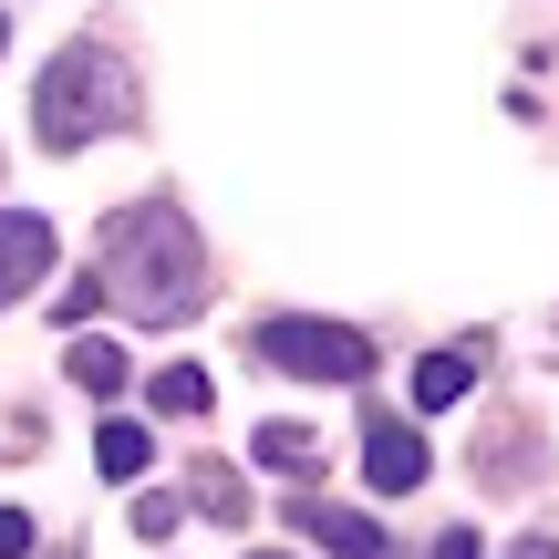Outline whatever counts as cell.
<instances>
[{"mask_svg": "<svg viewBox=\"0 0 559 559\" xmlns=\"http://www.w3.org/2000/svg\"><path fill=\"white\" fill-rule=\"evenodd\" d=\"M249 559H290V549H249Z\"/></svg>", "mask_w": 559, "mask_h": 559, "instance_id": "obj_18", "label": "cell"}, {"mask_svg": "<svg viewBox=\"0 0 559 559\" xmlns=\"http://www.w3.org/2000/svg\"><path fill=\"white\" fill-rule=\"evenodd\" d=\"M145 404H156V415H207V404H218V383H207V362H166L156 383H145Z\"/></svg>", "mask_w": 559, "mask_h": 559, "instance_id": "obj_11", "label": "cell"}, {"mask_svg": "<svg viewBox=\"0 0 559 559\" xmlns=\"http://www.w3.org/2000/svg\"><path fill=\"white\" fill-rule=\"evenodd\" d=\"M52 559H83V549H52Z\"/></svg>", "mask_w": 559, "mask_h": 559, "instance_id": "obj_20", "label": "cell"}, {"mask_svg": "<svg viewBox=\"0 0 559 559\" xmlns=\"http://www.w3.org/2000/svg\"><path fill=\"white\" fill-rule=\"evenodd\" d=\"M94 280L145 332H177L207 300V249H198V228H187L177 198H145V207H124V218H104V270Z\"/></svg>", "mask_w": 559, "mask_h": 559, "instance_id": "obj_1", "label": "cell"}, {"mask_svg": "<svg viewBox=\"0 0 559 559\" xmlns=\"http://www.w3.org/2000/svg\"><path fill=\"white\" fill-rule=\"evenodd\" d=\"M508 559H559V549L549 539H508Z\"/></svg>", "mask_w": 559, "mask_h": 559, "instance_id": "obj_17", "label": "cell"}, {"mask_svg": "<svg viewBox=\"0 0 559 559\" xmlns=\"http://www.w3.org/2000/svg\"><path fill=\"white\" fill-rule=\"evenodd\" d=\"M425 466H436V456H425V436H415V425H362V477H373L383 498H415V487H425Z\"/></svg>", "mask_w": 559, "mask_h": 559, "instance_id": "obj_5", "label": "cell"}, {"mask_svg": "<svg viewBox=\"0 0 559 559\" xmlns=\"http://www.w3.org/2000/svg\"><path fill=\"white\" fill-rule=\"evenodd\" d=\"M177 519H187L177 487H145V498H135V539H177Z\"/></svg>", "mask_w": 559, "mask_h": 559, "instance_id": "obj_14", "label": "cell"}, {"mask_svg": "<svg viewBox=\"0 0 559 559\" xmlns=\"http://www.w3.org/2000/svg\"><path fill=\"white\" fill-rule=\"evenodd\" d=\"M539 466H549V445L528 436V415H508L498 436L477 445V477H487V487H519V477H539Z\"/></svg>", "mask_w": 559, "mask_h": 559, "instance_id": "obj_9", "label": "cell"}, {"mask_svg": "<svg viewBox=\"0 0 559 559\" xmlns=\"http://www.w3.org/2000/svg\"><path fill=\"white\" fill-rule=\"evenodd\" d=\"M94 466H104V477H124V487H135L145 466H156V436H145V425H104V436H94Z\"/></svg>", "mask_w": 559, "mask_h": 559, "instance_id": "obj_13", "label": "cell"}, {"mask_svg": "<svg viewBox=\"0 0 559 559\" xmlns=\"http://www.w3.org/2000/svg\"><path fill=\"white\" fill-rule=\"evenodd\" d=\"M177 498L198 508V519H218V528H239V519H249V477H239L228 456H198V466H187V487H177Z\"/></svg>", "mask_w": 559, "mask_h": 559, "instance_id": "obj_7", "label": "cell"}, {"mask_svg": "<svg viewBox=\"0 0 559 559\" xmlns=\"http://www.w3.org/2000/svg\"><path fill=\"white\" fill-rule=\"evenodd\" d=\"M280 519L300 528V539H321V549H342V559H383V528L362 519V508H321V498H290Z\"/></svg>", "mask_w": 559, "mask_h": 559, "instance_id": "obj_6", "label": "cell"}, {"mask_svg": "<svg viewBox=\"0 0 559 559\" xmlns=\"http://www.w3.org/2000/svg\"><path fill=\"white\" fill-rule=\"evenodd\" d=\"M477 342H456V353H425L415 362V404H425V415H445V404H466V394H477Z\"/></svg>", "mask_w": 559, "mask_h": 559, "instance_id": "obj_8", "label": "cell"}, {"mask_svg": "<svg viewBox=\"0 0 559 559\" xmlns=\"http://www.w3.org/2000/svg\"><path fill=\"white\" fill-rule=\"evenodd\" d=\"M62 373H73L83 394H104V404H115V394H124V342H104V332H73V353H62Z\"/></svg>", "mask_w": 559, "mask_h": 559, "instance_id": "obj_10", "label": "cell"}, {"mask_svg": "<svg viewBox=\"0 0 559 559\" xmlns=\"http://www.w3.org/2000/svg\"><path fill=\"white\" fill-rule=\"evenodd\" d=\"M425 559H477V528H445V539L425 549Z\"/></svg>", "mask_w": 559, "mask_h": 559, "instance_id": "obj_16", "label": "cell"}, {"mask_svg": "<svg viewBox=\"0 0 559 559\" xmlns=\"http://www.w3.org/2000/svg\"><path fill=\"white\" fill-rule=\"evenodd\" d=\"M41 270H52V218L0 207V311H11L21 290H41Z\"/></svg>", "mask_w": 559, "mask_h": 559, "instance_id": "obj_4", "label": "cell"}, {"mask_svg": "<svg viewBox=\"0 0 559 559\" xmlns=\"http://www.w3.org/2000/svg\"><path fill=\"white\" fill-rule=\"evenodd\" d=\"M0 559H32V508H0Z\"/></svg>", "mask_w": 559, "mask_h": 559, "instance_id": "obj_15", "label": "cell"}, {"mask_svg": "<svg viewBox=\"0 0 559 559\" xmlns=\"http://www.w3.org/2000/svg\"><path fill=\"white\" fill-rule=\"evenodd\" d=\"M124 115H135V83H124V62L104 52V41H73V52L41 62V83H32V135L52 145V156L115 135Z\"/></svg>", "mask_w": 559, "mask_h": 559, "instance_id": "obj_2", "label": "cell"}, {"mask_svg": "<svg viewBox=\"0 0 559 559\" xmlns=\"http://www.w3.org/2000/svg\"><path fill=\"white\" fill-rule=\"evenodd\" d=\"M0 52H11V21H0Z\"/></svg>", "mask_w": 559, "mask_h": 559, "instance_id": "obj_19", "label": "cell"}, {"mask_svg": "<svg viewBox=\"0 0 559 559\" xmlns=\"http://www.w3.org/2000/svg\"><path fill=\"white\" fill-rule=\"evenodd\" d=\"M249 353H260L270 373H300V383H362L373 373V342H362L353 321H311V311H270L260 332H249Z\"/></svg>", "mask_w": 559, "mask_h": 559, "instance_id": "obj_3", "label": "cell"}, {"mask_svg": "<svg viewBox=\"0 0 559 559\" xmlns=\"http://www.w3.org/2000/svg\"><path fill=\"white\" fill-rule=\"evenodd\" d=\"M249 456H260L270 466V477H311V466H321V445H311V425H260V436H249Z\"/></svg>", "mask_w": 559, "mask_h": 559, "instance_id": "obj_12", "label": "cell"}]
</instances>
